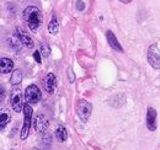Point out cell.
I'll list each match as a JSON object with an SVG mask.
<instances>
[{
    "mask_svg": "<svg viewBox=\"0 0 160 150\" xmlns=\"http://www.w3.org/2000/svg\"><path fill=\"white\" fill-rule=\"evenodd\" d=\"M21 80H22V72L16 69L10 78V82H11V85H18L21 82Z\"/></svg>",
    "mask_w": 160,
    "mask_h": 150,
    "instance_id": "cell-16",
    "label": "cell"
},
{
    "mask_svg": "<svg viewBox=\"0 0 160 150\" xmlns=\"http://www.w3.org/2000/svg\"><path fill=\"white\" fill-rule=\"evenodd\" d=\"M56 86H57L56 75L53 74V73H49V74L46 76V79H44V88H46V90L49 94H53L54 90H56Z\"/></svg>",
    "mask_w": 160,
    "mask_h": 150,
    "instance_id": "cell-11",
    "label": "cell"
},
{
    "mask_svg": "<svg viewBox=\"0 0 160 150\" xmlns=\"http://www.w3.org/2000/svg\"><path fill=\"white\" fill-rule=\"evenodd\" d=\"M121 2H123V4H129L132 0H120Z\"/></svg>",
    "mask_w": 160,
    "mask_h": 150,
    "instance_id": "cell-21",
    "label": "cell"
},
{
    "mask_svg": "<svg viewBox=\"0 0 160 150\" xmlns=\"http://www.w3.org/2000/svg\"><path fill=\"white\" fill-rule=\"evenodd\" d=\"M15 35H16V37L20 39L21 43L25 44L27 48H32V47H33V41H32V38L30 37V36H28L21 27H16Z\"/></svg>",
    "mask_w": 160,
    "mask_h": 150,
    "instance_id": "cell-7",
    "label": "cell"
},
{
    "mask_svg": "<svg viewBox=\"0 0 160 150\" xmlns=\"http://www.w3.org/2000/svg\"><path fill=\"white\" fill-rule=\"evenodd\" d=\"M33 58H35V60H36V62L40 64V63H41V52H40V51H36V52L33 53Z\"/></svg>",
    "mask_w": 160,
    "mask_h": 150,
    "instance_id": "cell-20",
    "label": "cell"
},
{
    "mask_svg": "<svg viewBox=\"0 0 160 150\" xmlns=\"http://www.w3.org/2000/svg\"><path fill=\"white\" fill-rule=\"evenodd\" d=\"M106 39H107V42H108V44L111 46L112 49H115L117 52H123V48L121 47L118 39H117V37L115 36V33L112 31H107L106 32Z\"/></svg>",
    "mask_w": 160,
    "mask_h": 150,
    "instance_id": "cell-10",
    "label": "cell"
},
{
    "mask_svg": "<svg viewBox=\"0 0 160 150\" xmlns=\"http://www.w3.org/2000/svg\"><path fill=\"white\" fill-rule=\"evenodd\" d=\"M9 119H10L9 113L5 110H1V113H0V128H1V131L6 127V124L9 123Z\"/></svg>",
    "mask_w": 160,
    "mask_h": 150,
    "instance_id": "cell-17",
    "label": "cell"
},
{
    "mask_svg": "<svg viewBox=\"0 0 160 150\" xmlns=\"http://www.w3.org/2000/svg\"><path fill=\"white\" fill-rule=\"evenodd\" d=\"M48 124H49V122H48L47 117L43 116V114H38L36 117V119H35V124L33 126H35V129L38 133H44L48 128Z\"/></svg>",
    "mask_w": 160,
    "mask_h": 150,
    "instance_id": "cell-9",
    "label": "cell"
},
{
    "mask_svg": "<svg viewBox=\"0 0 160 150\" xmlns=\"http://www.w3.org/2000/svg\"><path fill=\"white\" fill-rule=\"evenodd\" d=\"M147 127L152 132L157 129V111L153 107H149L147 112Z\"/></svg>",
    "mask_w": 160,
    "mask_h": 150,
    "instance_id": "cell-8",
    "label": "cell"
},
{
    "mask_svg": "<svg viewBox=\"0 0 160 150\" xmlns=\"http://www.w3.org/2000/svg\"><path fill=\"white\" fill-rule=\"evenodd\" d=\"M32 113L33 110L31 107V105L25 103L23 105V126L21 129V139L25 140L28 137L30 133V127H31V119H32Z\"/></svg>",
    "mask_w": 160,
    "mask_h": 150,
    "instance_id": "cell-2",
    "label": "cell"
},
{
    "mask_svg": "<svg viewBox=\"0 0 160 150\" xmlns=\"http://www.w3.org/2000/svg\"><path fill=\"white\" fill-rule=\"evenodd\" d=\"M56 138L59 140L60 143L65 142L67 138H68V133H67V129L63 127V126H59L57 129H56Z\"/></svg>",
    "mask_w": 160,
    "mask_h": 150,
    "instance_id": "cell-15",
    "label": "cell"
},
{
    "mask_svg": "<svg viewBox=\"0 0 160 150\" xmlns=\"http://www.w3.org/2000/svg\"><path fill=\"white\" fill-rule=\"evenodd\" d=\"M12 69H14V62L11 59H9V58L2 57L1 60H0V70H1V73L2 74H8Z\"/></svg>",
    "mask_w": 160,
    "mask_h": 150,
    "instance_id": "cell-12",
    "label": "cell"
},
{
    "mask_svg": "<svg viewBox=\"0 0 160 150\" xmlns=\"http://www.w3.org/2000/svg\"><path fill=\"white\" fill-rule=\"evenodd\" d=\"M10 102L11 107L15 112H21L23 110V103H22V92L20 89H14L10 95Z\"/></svg>",
    "mask_w": 160,
    "mask_h": 150,
    "instance_id": "cell-6",
    "label": "cell"
},
{
    "mask_svg": "<svg viewBox=\"0 0 160 150\" xmlns=\"http://www.w3.org/2000/svg\"><path fill=\"white\" fill-rule=\"evenodd\" d=\"M8 46L12 49V51H20L21 49V42L18 37H9L8 38Z\"/></svg>",
    "mask_w": 160,
    "mask_h": 150,
    "instance_id": "cell-14",
    "label": "cell"
},
{
    "mask_svg": "<svg viewBox=\"0 0 160 150\" xmlns=\"http://www.w3.org/2000/svg\"><path fill=\"white\" fill-rule=\"evenodd\" d=\"M92 111V106L90 102L85 101V100H80L77 105V113L79 116V118L82 122H88L90 114Z\"/></svg>",
    "mask_w": 160,
    "mask_h": 150,
    "instance_id": "cell-5",
    "label": "cell"
},
{
    "mask_svg": "<svg viewBox=\"0 0 160 150\" xmlns=\"http://www.w3.org/2000/svg\"><path fill=\"white\" fill-rule=\"evenodd\" d=\"M23 19L27 22L30 30L32 32H36L40 28L41 23H42V14H41L38 8H36V6H27L23 10Z\"/></svg>",
    "mask_w": 160,
    "mask_h": 150,
    "instance_id": "cell-1",
    "label": "cell"
},
{
    "mask_svg": "<svg viewBox=\"0 0 160 150\" xmlns=\"http://www.w3.org/2000/svg\"><path fill=\"white\" fill-rule=\"evenodd\" d=\"M148 62L154 69H160V42L154 43L149 47Z\"/></svg>",
    "mask_w": 160,
    "mask_h": 150,
    "instance_id": "cell-4",
    "label": "cell"
},
{
    "mask_svg": "<svg viewBox=\"0 0 160 150\" xmlns=\"http://www.w3.org/2000/svg\"><path fill=\"white\" fill-rule=\"evenodd\" d=\"M48 31L51 35H57L58 31H59V23H58V20L56 16H52L51 19V22L48 25Z\"/></svg>",
    "mask_w": 160,
    "mask_h": 150,
    "instance_id": "cell-13",
    "label": "cell"
},
{
    "mask_svg": "<svg viewBox=\"0 0 160 150\" xmlns=\"http://www.w3.org/2000/svg\"><path fill=\"white\" fill-rule=\"evenodd\" d=\"M75 5H77V9H78L79 11H82V10L85 9V2L81 1V0H78V1L75 2Z\"/></svg>",
    "mask_w": 160,
    "mask_h": 150,
    "instance_id": "cell-19",
    "label": "cell"
},
{
    "mask_svg": "<svg viewBox=\"0 0 160 150\" xmlns=\"http://www.w3.org/2000/svg\"><path fill=\"white\" fill-rule=\"evenodd\" d=\"M42 97L41 94L40 88L37 85H28L26 88V91H25V100H26V103L28 105H36L38 103Z\"/></svg>",
    "mask_w": 160,
    "mask_h": 150,
    "instance_id": "cell-3",
    "label": "cell"
},
{
    "mask_svg": "<svg viewBox=\"0 0 160 150\" xmlns=\"http://www.w3.org/2000/svg\"><path fill=\"white\" fill-rule=\"evenodd\" d=\"M40 52H41V54L43 57H47L51 54V48H49V46L47 44V43H41V49H40Z\"/></svg>",
    "mask_w": 160,
    "mask_h": 150,
    "instance_id": "cell-18",
    "label": "cell"
}]
</instances>
